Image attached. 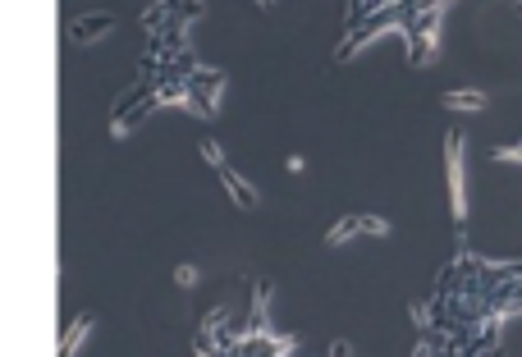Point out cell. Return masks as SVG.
<instances>
[{"mask_svg": "<svg viewBox=\"0 0 522 357\" xmlns=\"http://www.w3.org/2000/svg\"><path fill=\"white\" fill-rule=\"evenodd\" d=\"M522 316V261L458 243L454 261L413 303V357H504V330Z\"/></svg>", "mask_w": 522, "mask_h": 357, "instance_id": "1", "label": "cell"}, {"mask_svg": "<svg viewBox=\"0 0 522 357\" xmlns=\"http://www.w3.org/2000/svg\"><path fill=\"white\" fill-rule=\"evenodd\" d=\"M454 0H353V28L339 55H353L376 33H399L413 65H431L440 55V28Z\"/></svg>", "mask_w": 522, "mask_h": 357, "instance_id": "2", "label": "cell"}, {"mask_svg": "<svg viewBox=\"0 0 522 357\" xmlns=\"http://www.w3.org/2000/svg\"><path fill=\"white\" fill-rule=\"evenodd\" d=\"M449 110H481L486 106V92H445Z\"/></svg>", "mask_w": 522, "mask_h": 357, "instance_id": "3", "label": "cell"}, {"mask_svg": "<svg viewBox=\"0 0 522 357\" xmlns=\"http://www.w3.org/2000/svg\"><path fill=\"white\" fill-rule=\"evenodd\" d=\"M490 161H504V165H522V133L513 142H504V147H495L490 152Z\"/></svg>", "mask_w": 522, "mask_h": 357, "instance_id": "4", "label": "cell"}, {"mask_svg": "<svg viewBox=\"0 0 522 357\" xmlns=\"http://www.w3.org/2000/svg\"><path fill=\"white\" fill-rule=\"evenodd\" d=\"M513 10H518V14H522V0H518V5H513Z\"/></svg>", "mask_w": 522, "mask_h": 357, "instance_id": "5", "label": "cell"}]
</instances>
